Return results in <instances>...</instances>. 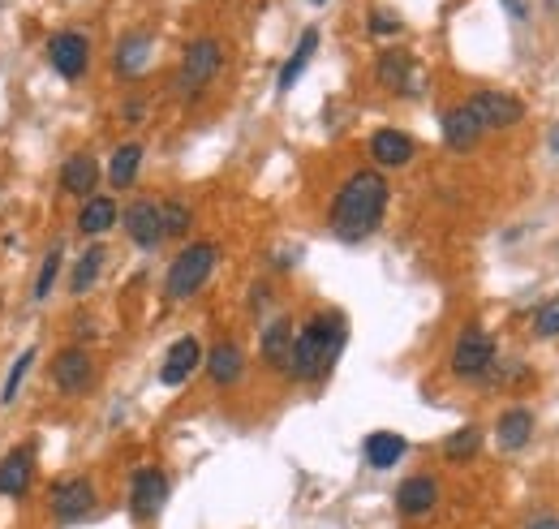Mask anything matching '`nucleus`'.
Listing matches in <instances>:
<instances>
[{"label":"nucleus","mask_w":559,"mask_h":529,"mask_svg":"<svg viewBox=\"0 0 559 529\" xmlns=\"http://www.w3.org/2000/svg\"><path fill=\"white\" fill-rule=\"evenodd\" d=\"M215 259H220L215 241H194V246H185V250L177 254V259H172V267H168L164 293L172 297V302H185V297H194V293L211 280Z\"/></svg>","instance_id":"obj_3"},{"label":"nucleus","mask_w":559,"mask_h":529,"mask_svg":"<svg viewBox=\"0 0 559 529\" xmlns=\"http://www.w3.org/2000/svg\"><path fill=\"white\" fill-rule=\"evenodd\" d=\"M52 383H56V388H61L65 396H82V392L95 383V362H91V353H86V349H65V353H56V362H52Z\"/></svg>","instance_id":"obj_11"},{"label":"nucleus","mask_w":559,"mask_h":529,"mask_svg":"<svg viewBox=\"0 0 559 529\" xmlns=\"http://www.w3.org/2000/svg\"><path fill=\"white\" fill-rule=\"evenodd\" d=\"M147 61H151V35L134 31L117 44V74L121 78H138L142 69H147Z\"/></svg>","instance_id":"obj_24"},{"label":"nucleus","mask_w":559,"mask_h":529,"mask_svg":"<svg viewBox=\"0 0 559 529\" xmlns=\"http://www.w3.org/2000/svg\"><path fill=\"white\" fill-rule=\"evenodd\" d=\"M35 478V452L31 448H13L5 461H0V495L5 499H22L31 491Z\"/></svg>","instance_id":"obj_13"},{"label":"nucleus","mask_w":559,"mask_h":529,"mask_svg":"<svg viewBox=\"0 0 559 529\" xmlns=\"http://www.w3.org/2000/svg\"><path fill=\"white\" fill-rule=\"evenodd\" d=\"M534 336H542V340L559 336V297H551V302L538 306V314H534Z\"/></svg>","instance_id":"obj_32"},{"label":"nucleus","mask_w":559,"mask_h":529,"mask_svg":"<svg viewBox=\"0 0 559 529\" xmlns=\"http://www.w3.org/2000/svg\"><path fill=\"white\" fill-rule=\"evenodd\" d=\"M413 138L400 134V130H379L375 138H370V155H375V164L383 168H405L413 160Z\"/></svg>","instance_id":"obj_18"},{"label":"nucleus","mask_w":559,"mask_h":529,"mask_svg":"<svg viewBox=\"0 0 559 529\" xmlns=\"http://www.w3.org/2000/svg\"><path fill=\"white\" fill-rule=\"evenodd\" d=\"M48 65H52L61 78H69V82L82 78L86 65H91V39L78 35V31L52 35V44H48Z\"/></svg>","instance_id":"obj_8"},{"label":"nucleus","mask_w":559,"mask_h":529,"mask_svg":"<svg viewBox=\"0 0 559 529\" xmlns=\"http://www.w3.org/2000/svg\"><path fill=\"white\" fill-rule=\"evenodd\" d=\"M112 224H117V203H112V198H104V194L86 198L82 211H78V233L99 237V233H108Z\"/></svg>","instance_id":"obj_23"},{"label":"nucleus","mask_w":559,"mask_h":529,"mask_svg":"<svg viewBox=\"0 0 559 529\" xmlns=\"http://www.w3.org/2000/svg\"><path fill=\"white\" fill-rule=\"evenodd\" d=\"M529 529H559V521H555V517H542V521H534Z\"/></svg>","instance_id":"obj_35"},{"label":"nucleus","mask_w":559,"mask_h":529,"mask_svg":"<svg viewBox=\"0 0 559 529\" xmlns=\"http://www.w3.org/2000/svg\"><path fill=\"white\" fill-rule=\"evenodd\" d=\"M121 224H125L129 241H134V246H142V250H155L164 241V216H160V203H151V198H138V203H129Z\"/></svg>","instance_id":"obj_10"},{"label":"nucleus","mask_w":559,"mask_h":529,"mask_svg":"<svg viewBox=\"0 0 559 529\" xmlns=\"http://www.w3.org/2000/svg\"><path fill=\"white\" fill-rule=\"evenodd\" d=\"M164 499H168V478L160 469H138L134 482H129V512H134V521H155Z\"/></svg>","instance_id":"obj_9"},{"label":"nucleus","mask_w":559,"mask_h":529,"mask_svg":"<svg viewBox=\"0 0 559 529\" xmlns=\"http://www.w3.org/2000/svg\"><path fill=\"white\" fill-rule=\"evenodd\" d=\"M379 82L400 95H418V74H413V56L409 52H383L379 56Z\"/></svg>","instance_id":"obj_19"},{"label":"nucleus","mask_w":559,"mask_h":529,"mask_svg":"<svg viewBox=\"0 0 559 529\" xmlns=\"http://www.w3.org/2000/svg\"><path fill=\"white\" fill-rule=\"evenodd\" d=\"M48 504H52V517L61 521V525H78V521H86L95 512V482L82 478V474L52 482Z\"/></svg>","instance_id":"obj_5"},{"label":"nucleus","mask_w":559,"mask_h":529,"mask_svg":"<svg viewBox=\"0 0 559 529\" xmlns=\"http://www.w3.org/2000/svg\"><path fill=\"white\" fill-rule=\"evenodd\" d=\"M241 370H246V353H241L233 340H220L211 353H207V375L215 388H233L241 379Z\"/></svg>","instance_id":"obj_15"},{"label":"nucleus","mask_w":559,"mask_h":529,"mask_svg":"<svg viewBox=\"0 0 559 529\" xmlns=\"http://www.w3.org/2000/svg\"><path fill=\"white\" fill-rule=\"evenodd\" d=\"M56 276H61V246L48 250V259H43V267H39V280H35V302H43V297H52Z\"/></svg>","instance_id":"obj_31"},{"label":"nucleus","mask_w":559,"mask_h":529,"mask_svg":"<svg viewBox=\"0 0 559 529\" xmlns=\"http://www.w3.org/2000/svg\"><path fill=\"white\" fill-rule=\"evenodd\" d=\"M362 452H366V465L370 469H392V465H400V456L409 452V443L400 439L396 431H375V435L366 439Z\"/></svg>","instance_id":"obj_22"},{"label":"nucleus","mask_w":559,"mask_h":529,"mask_svg":"<svg viewBox=\"0 0 559 529\" xmlns=\"http://www.w3.org/2000/svg\"><path fill=\"white\" fill-rule=\"evenodd\" d=\"M344 340H349V327H344V314H314V319L301 327L293 340V357H289V375L310 383L323 379L327 370L336 366V357L344 353Z\"/></svg>","instance_id":"obj_2"},{"label":"nucleus","mask_w":559,"mask_h":529,"mask_svg":"<svg viewBox=\"0 0 559 529\" xmlns=\"http://www.w3.org/2000/svg\"><path fill=\"white\" fill-rule=\"evenodd\" d=\"M486 130L478 121H473V112L461 104V108H452V112H443V142H448L452 151H469V147H478V138Z\"/></svg>","instance_id":"obj_20"},{"label":"nucleus","mask_w":559,"mask_h":529,"mask_svg":"<svg viewBox=\"0 0 559 529\" xmlns=\"http://www.w3.org/2000/svg\"><path fill=\"white\" fill-rule=\"evenodd\" d=\"M435 504H439V482H435V478L418 474V478H405V482H400L396 508L405 512V517H426V512L435 508Z\"/></svg>","instance_id":"obj_14"},{"label":"nucleus","mask_w":559,"mask_h":529,"mask_svg":"<svg viewBox=\"0 0 559 529\" xmlns=\"http://www.w3.org/2000/svg\"><path fill=\"white\" fill-rule=\"evenodd\" d=\"M370 31H375V35H396L400 31V18H396V13H370Z\"/></svg>","instance_id":"obj_33"},{"label":"nucleus","mask_w":559,"mask_h":529,"mask_svg":"<svg viewBox=\"0 0 559 529\" xmlns=\"http://www.w3.org/2000/svg\"><path fill=\"white\" fill-rule=\"evenodd\" d=\"M104 259H108V254L99 250V246H91V250H86L82 259H78V267H74V276H69V293H74V297H82L86 289H91V284L99 280V271H104Z\"/></svg>","instance_id":"obj_27"},{"label":"nucleus","mask_w":559,"mask_h":529,"mask_svg":"<svg viewBox=\"0 0 559 529\" xmlns=\"http://www.w3.org/2000/svg\"><path fill=\"white\" fill-rule=\"evenodd\" d=\"M138 168H142V147H138V142H125V147H117V151H112L108 181L117 185V190H125V185H134Z\"/></svg>","instance_id":"obj_25"},{"label":"nucleus","mask_w":559,"mask_h":529,"mask_svg":"<svg viewBox=\"0 0 559 529\" xmlns=\"http://www.w3.org/2000/svg\"><path fill=\"white\" fill-rule=\"evenodd\" d=\"M31 362H35V349H26L18 362L9 366V379H5V388H0V405H13L18 400V388H22V379L31 375Z\"/></svg>","instance_id":"obj_30"},{"label":"nucleus","mask_w":559,"mask_h":529,"mask_svg":"<svg viewBox=\"0 0 559 529\" xmlns=\"http://www.w3.org/2000/svg\"><path fill=\"white\" fill-rule=\"evenodd\" d=\"M310 5H327V0H310Z\"/></svg>","instance_id":"obj_37"},{"label":"nucleus","mask_w":559,"mask_h":529,"mask_svg":"<svg viewBox=\"0 0 559 529\" xmlns=\"http://www.w3.org/2000/svg\"><path fill=\"white\" fill-rule=\"evenodd\" d=\"M293 340H297V332H293V319H276V323H267L263 327V362L267 366H276V370H289V357H293Z\"/></svg>","instance_id":"obj_16"},{"label":"nucleus","mask_w":559,"mask_h":529,"mask_svg":"<svg viewBox=\"0 0 559 529\" xmlns=\"http://www.w3.org/2000/svg\"><path fill=\"white\" fill-rule=\"evenodd\" d=\"M383 211H387V181L375 168H362V173H353L340 185V194L332 198L327 224H332V233L340 241L353 246V241H366L383 224Z\"/></svg>","instance_id":"obj_1"},{"label":"nucleus","mask_w":559,"mask_h":529,"mask_svg":"<svg viewBox=\"0 0 559 529\" xmlns=\"http://www.w3.org/2000/svg\"><path fill=\"white\" fill-rule=\"evenodd\" d=\"M551 147H555V155H559V125H555V130H551Z\"/></svg>","instance_id":"obj_36"},{"label":"nucleus","mask_w":559,"mask_h":529,"mask_svg":"<svg viewBox=\"0 0 559 529\" xmlns=\"http://www.w3.org/2000/svg\"><path fill=\"white\" fill-rule=\"evenodd\" d=\"M125 121H129V125L142 121V104H138V99H134V104H125Z\"/></svg>","instance_id":"obj_34"},{"label":"nucleus","mask_w":559,"mask_h":529,"mask_svg":"<svg viewBox=\"0 0 559 529\" xmlns=\"http://www.w3.org/2000/svg\"><path fill=\"white\" fill-rule=\"evenodd\" d=\"M160 216H164V237H185L190 233V207L181 203V198H168V203H160Z\"/></svg>","instance_id":"obj_29"},{"label":"nucleus","mask_w":559,"mask_h":529,"mask_svg":"<svg viewBox=\"0 0 559 529\" xmlns=\"http://www.w3.org/2000/svg\"><path fill=\"white\" fill-rule=\"evenodd\" d=\"M203 366V345H198L194 336H181L177 345L164 353V366H160V383L164 388H181L185 379L194 375V370Z\"/></svg>","instance_id":"obj_12"},{"label":"nucleus","mask_w":559,"mask_h":529,"mask_svg":"<svg viewBox=\"0 0 559 529\" xmlns=\"http://www.w3.org/2000/svg\"><path fill=\"white\" fill-rule=\"evenodd\" d=\"M495 435H499V448H504V452H521L529 443V435H534V413L521 409V405L508 409L504 418H499Z\"/></svg>","instance_id":"obj_21"},{"label":"nucleus","mask_w":559,"mask_h":529,"mask_svg":"<svg viewBox=\"0 0 559 529\" xmlns=\"http://www.w3.org/2000/svg\"><path fill=\"white\" fill-rule=\"evenodd\" d=\"M465 108L473 112V121H478L482 130H512V125L525 117V104H521V99H512V95H504V91H478Z\"/></svg>","instance_id":"obj_7"},{"label":"nucleus","mask_w":559,"mask_h":529,"mask_svg":"<svg viewBox=\"0 0 559 529\" xmlns=\"http://www.w3.org/2000/svg\"><path fill=\"white\" fill-rule=\"evenodd\" d=\"M314 48H319V31H306L297 39V48H293V56L284 61V69H280V91H293V82L306 74V65H310V56H314Z\"/></svg>","instance_id":"obj_26"},{"label":"nucleus","mask_w":559,"mask_h":529,"mask_svg":"<svg viewBox=\"0 0 559 529\" xmlns=\"http://www.w3.org/2000/svg\"><path fill=\"white\" fill-rule=\"evenodd\" d=\"M495 366V340L482 327H465L452 349V375L456 379H482Z\"/></svg>","instance_id":"obj_6"},{"label":"nucleus","mask_w":559,"mask_h":529,"mask_svg":"<svg viewBox=\"0 0 559 529\" xmlns=\"http://www.w3.org/2000/svg\"><path fill=\"white\" fill-rule=\"evenodd\" d=\"M478 448H482V431L478 426H461V431L443 443V456L448 461H469V456H478Z\"/></svg>","instance_id":"obj_28"},{"label":"nucleus","mask_w":559,"mask_h":529,"mask_svg":"<svg viewBox=\"0 0 559 529\" xmlns=\"http://www.w3.org/2000/svg\"><path fill=\"white\" fill-rule=\"evenodd\" d=\"M220 65H224L220 39H194V44L185 48V61H181V74H177L181 95H198L203 87H211V78L220 74Z\"/></svg>","instance_id":"obj_4"},{"label":"nucleus","mask_w":559,"mask_h":529,"mask_svg":"<svg viewBox=\"0 0 559 529\" xmlns=\"http://www.w3.org/2000/svg\"><path fill=\"white\" fill-rule=\"evenodd\" d=\"M95 181H99V164H95V155H91V151L69 155L65 168H61V185H65V194H74V198H91Z\"/></svg>","instance_id":"obj_17"}]
</instances>
